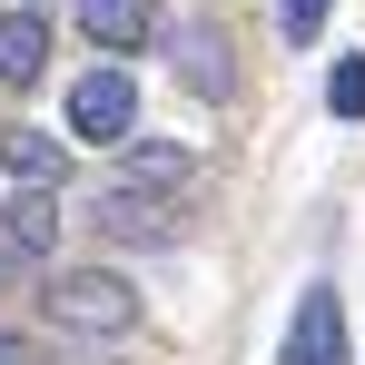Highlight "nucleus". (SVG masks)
<instances>
[{
  "label": "nucleus",
  "mask_w": 365,
  "mask_h": 365,
  "mask_svg": "<svg viewBox=\"0 0 365 365\" xmlns=\"http://www.w3.org/2000/svg\"><path fill=\"white\" fill-rule=\"evenodd\" d=\"M79 40L109 50V60L148 50V40H158V0H79Z\"/></svg>",
  "instance_id": "423d86ee"
},
{
  "label": "nucleus",
  "mask_w": 365,
  "mask_h": 365,
  "mask_svg": "<svg viewBox=\"0 0 365 365\" xmlns=\"http://www.w3.org/2000/svg\"><path fill=\"white\" fill-rule=\"evenodd\" d=\"M277 365H346V297H336L326 277H316V287H297V316H287Z\"/></svg>",
  "instance_id": "7ed1b4c3"
},
{
  "label": "nucleus",
  "mask_w": 365,
  "mask_h": 365,
  "mask_svg": "<svg viewBox=\"0 0 365 365\" xmlns=\"http://www.w3.org/2000/svg\"><path fill=\"white\" fill-rule=\"evenodd\" d=\"M20 10H40V0H20Z\"/></svg>",
  "instance_id": "2eb2a0df"
},
{
  "label": "nucleus",
  "mask_w": 365,
  "mask_h": 365,
  "mask_svg": "<svg viewBox=\"0 0 365 365\" xmlns=\"http://www.w3.org/2000/svg\"><path fill=\"white\" fill-rule=\"evenodd\" d=\"M187 178H197V158H187L178 138H128V187L158 197V187H187Z\"/></svg>",
  "instance_id": "9d476101"
},
{
  "label": "nucleus",
  "mask_w": 365,
  "mask_h": 365,
  "mask_svg": "<svg viewBox=\"0 0 365 365\" xmlns=\"http://www.w3.org/2000/svg\"><path fill=\"white\" fill-rule=\"evenodd\" d=\"M326 109H336V119H365V50H336V69H326Z\"/></svg>",
  "instance_id": "9b49d317"
},
{
  "label": "nucleus",
  "mask_w": 365,
  "mask_h": 365,
  "mask_svg": "<svg viewBox=\"0 0 365 365\" xmlns=\"http://www.w3.org/2000/svg\"><path fill=\"white\" fill-rule=\"evenodd\" d=\"M0 178L10 187H60L69 178V148L50 128H0Z\"/></svg>",
  "instance_id": "6e6552de"
},
{
  "label": "nucleus",
  "mask_w": 365,
  "mask_h": 365,
  "mask_svg": "<svg viewBox=\"0 0 365 365\" xmlns=\"http://www.w3.org/2000/svg\"><path fill=\"white\" fill-rule=\"evenodd\" d=\"M326 10H336V0H277V30H287V40H316V30H326Z\"/></svg>",
  "instance_id": "f8f14e48"
},
{
  "label": "nucleus",
  "mask_w": 365,
  "mask_h": 365,
  "mask_svg": "<svg viewBox=\"0 0 365 365\" xmlns=\"http://www.w3.org/2000/svg\"><path fill=\"white\" fill-rule=\"evenodd\" d=\"M99 227L119 247H178V207L168 197H148V187H99V207H89Z\"/></svg>",
  "instance_id": "20e7f679"
},
{
  "label": "nucleus",
  "mask_w": 365,
  "mask_h": 365,
  "mask_svg": "<svg viewBox=\"0 0 365 365\" xmlns=\"http://www.w3.org/2000/svg\"><path fill=\"white\" fill-rule=\"evenodd\" d=\"M40 69H50V20H40V10H0V79L30 89Z\"/></svg>",
  "instance_id": "1a4fd4ad"
},
{
  "label": "nucleus",
  "mask_w": 365,
  "mask_h": 365,
  "mask_svg": "<svg viewBox=\"0 0 365 365\" xmlns=\"http://www.w3.org/2000/svg\"><path fill=\"white\" fill-rule=\"evenodd\" d=\"M0 237L20 247L30 267H50V247H60V197H50V187H10V207H0Z\"/></svg>",
  "instance_id": "0eeeda50"
},
{
  "label": "nucleus",
  "mask_w": 365,
  "mask_h": 365,
  "mask_svg": "<svg viewBox=\"0 0 365 365\" xmlns=\"http://www.w3.org/2000/svg\"><path fill=\"white\" fill-rule=\"evenodd\" d=\"M50 326H69V336H128L138 326V297H128V277H109V267H69V277H50Z\"/></svg>",
  "instance_id": "f257e3e1"
},
{
  "label": "nucleus",
  "mask_w": 365,
  "mask_h": 365,
  "mask_svg": "<svg viewBox=\"0 0 365 365\" xmlns=\"http://www.w3.org/2000/svg\"><path fill=\"white\" fill-rule=\"evenodd\" d=\"M0 365H40V356H30V336H10V326H0Z\"/></svg>",
  "instance_id": "ddd939ff"
},
{
  "label": "nucleus",
  "mask_w": 365,
  "mask_h": 365,
  "mask_svg": "<svg viewBox=\"0 0 365 365\" xmlns=\"http://www.w3.org/2000/svg\"><path fill=\"white\" fill-rule=\"evenodd\" d=\"M20 267H30V257H20V247H10V237H0V287H10V277H20Z\"/></svg>",
  "instance_id": "4468645a"
},
{
  "label": "nucleus",
  "mask_w": 365,
  "mask_h": 365,
  "mask_svg": "<svg viewBox=\"0 0 365 365\" xmlns=\"http://www.w3.org/2000/svg\"><path fill=\"white\" fill-rule=\"evenodd\" d=\"M69 128H79V138H109V148H128V138H138V89H128L119 60H99L79 89H69Z\"/></svg>",
  "instance_id": "f03ea898"
},
{
  "label": "nucleus",
  "mask_w": 365,
  "mask_h": 365,
  "mask_svg": "<svg viewBox=\"0 0 365 365\" xmlns=\"http://www.w3.org/2000/svg\"><path fill=\"white\" fill-rule=\"evenodd\" d=\"M168 60H178V79L197 99H237V69H227V30H217V20H178Z\"/></svg>",
  "instance_id": "39448f33"
}]
</instances>
